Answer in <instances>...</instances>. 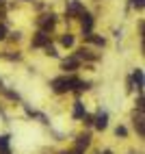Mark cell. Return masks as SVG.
Listing matches in <instances>:
<instances>
[{
  "label": "cell",
  "instance_id": "3957f363",
  "mask_svg": "<svg viewBox=\"0 0 145 154\" xmlns=\"http://www.w3.org/2000/svg\"><path fill=\"white\" fill-rule=\"evenodd\" d=\"M48 44H50V35L44 33V30H39V33L35 35V39H33V46L35 48H41V46H48Z\"/></svg>",
  "mask_w": 145,
  "mask_h": 154
},
{
  "label": "cell",
  "instance_id": "5b68a950",
  "mask_svg": "<svg viewBox=\"0 0 145 154\" xmlns=\"http://www.w3.org/2000/svg\"><path fill=\"white\" fill-rule=\"evenodd\" d=\"M93 124H95V128H98V130H104V128L108 126V115H106L104 111H100V113H98V117H95V122H93Z\"/></svg>",
  "mask_w": 145,
  "mask_h": 154
},
{
  "label": "cell",
  "instance_id": "30bf717a",
  "mask_svg": "<svg viewBox=\"0 0 145 154\" xmlns=\"http://www.w3.org/2000/svg\"><path fill=\"white\" fill-rule=\"evenodd\" d=\"M89 139H91L89 135H80V137H78V141H76V148H78V150L87 148V146H89Z\"/></svg>",
  "mask_w": 145,
  "mask_h": 154
},
{
  "label": "cell",
  "instance_id": "44dd1931",
  "mask_svg": "<svg viewBox=\"0 0 145 154\" xmlns=\"http://www.w3.org/2000/svg\"><path fill=\"white\" fill-rule=\"evenodd\" d=\"M2 154H9V152H2Z\"/></svg>",
  "mask_w": 145,
  "mask_h": 154
},
{
  "label": "cell",
  "instance_id": "52a82bcc",
  "mask_svg": "<svg viewBox=\"0 0 145 154\" xmlns=\"http://www.w3.org/2000/svg\"><path fill=\"white\" fill-rule=\"evenodd\" d=\"M134 128L139 130V135H141V137L145 135V126H143V111H139L137 115H134Z\"/></svg>",
  "mask_w": 145,
  "mask_h": 154
},
{
  "label": "cell",
  "instance_id": "9a60e30c",
  "mask_svg": "<svg viewBox=\"0 0 145 154\" xmlns=\"http://www.w3.org/2000/svg\"><path fill=\"white\" fill-rule=\"evenodd\" d=\"M46 54H50V57H56V50H54L52 46L48 44V46H46Z\"/></svg>",
  "mask_w": 145,
  "mask_h": 154
},
{
  "label": "cell",
  "instance_id": "7c38bea8",
  "mask_svg": "<svg viewBox=\"0 0 145 154\" xmlns=\"http://www.w3.org/2000/svg\"><path fill=\"white\" fill-rule=\"evenodd\" d=\"M74 117H76V119L85 117V106H82L80 102H76V104H74Z\"/></svg>",
  "mask_w": 145,
  "mask_h": 154
},
{
  "label": "cell",
  "instance_id": "d6986e66",
  "mask_svg": "<svg viewBox=\"0 0 145 154\" xmlns=\"http://www.w3.org/2000/svg\"><path fill=\"white\" fill-rule=\"evenodd\" d=\"M65 154H80V150H76V152H65Z\"/></svg>",
  "mask_w": 145,
  "mask_h": 154
},
{
  "label": "cell",
  "instance_id": "8992f818",
  "mask_svg": "<svg viewBox=\"0 0 145 154\" xmlns=\"http://www.w3.org/2000/svg\"><path fill=\"white\" fill-rule=\"evenodd\" d=\"M80 17H82V30H85V35L91 33V28H93V17H91L89 13H80Z\"/></svg>",
  "mask_w": 145,
  "mask_h": 154
},
{
  "label": "cell",
  "instance_id": "2e32d148",
  "mask_svg": "<svg viewBox=\"0 0 145 154\" xmlns=\"http://www.w3.org/2000/svg\"><path fill=\"white\" fill-rule=\"evenodd\" d=\"M5 37H7V26H5V24H0V42H2Z\"/></svg>",
  "mask_w": 145,
  "mask_h": 154
},
{
  "label": "cell",
  "instance_id": "4fadbf2b",
  "mask_svg": "<svg viewBox=\"0 0 145 154\" xmlns=\"http://www.w3.org/2000/svg\"><path fill=\"white\" fill-rule=\"evenodd\" d=\"M61 44H63L65 48H71V46H74V37H71V35H63V37H61Z\"/></svg>",
  "mask_w": 145,
  "mask_h": 154
},
{
  "label": "cell",
  "instance_id": "ba28073f",
  "mask_svg": "<svg viewBox=\"0 0 145 154\" xmlns=\"http://www.w3.org/2000/svg\"><path fill=\"white\" fill-rule=\"evenodd\" d=\"M78 65H80L78 57H71V59H65V61H63V69H69V72L78 69Z\"/></svg>",
  "mask_w": 145,
  "mask_h": 154
},
{
  "label": "cell",
  "instance_id": "ffe728a7",
  "mask_svg": "<svg viewBox=\"0 0 145 154\" xmlns=\"http://www.w3.org/2000/svg\"><path fill=\"white\" fill-rule=\"evenodd\" d=\"M104 154H113V152H110V150H106V152H104Z\"/></svg>",
  "mask_w": 145,
  "mask_h": 154
},
{
  "label": "cell",
  "instance_id": "e0dca14e",
  "mask_svg": "<svg viewBox=\"0 0 145 154\" xmlns=\"http://www.w3.org/2000/svg\"><path fill=\"white\" fill-rule=\"evenodd\" d=\"M117 135H119V137H126V128L119 126V128H117Z\"/></svg>",
  "mask_w": 145,
  "mask_h": 154
},
{
  "label": "cell",
  "instance_id": "7a4b0ae2",
  "mask_svg": "<svg viewBox=\"0 0 145 154\" xmlns=\"http://www.w3.org/2000/svg\"><path fill=\"white\" fill-rule=\"evenodd\" d=\"M54 24H56V17H54L52 13L39 17V26H41V30H44V33H50V30L54 28Z\"/></svg>",
  "mask_w": 145,
  "mask_h": 154
},
{
  "label": "cell",
  "instance_id": "ac0fdd59",
  "mask_svg": "<svg viewBox=\"0 0 145 154\" xmlns=\"http://www.w3.org/2000/svg\"><path fill=\"white\" fill-rule=\"evenodd\" d=\"M132 5L137 7V9H143V0H132Z\"/></svg>",
  "mask_w": 145,
  "mask_h": 154
},
{
  "label": "cell",
  "instance_id": "8fae6325",
  "mask_svg": "<svg viewBox=\"0 0 145 154\" xmlns=\"http://www.w3.org/2000/svg\"><path fill=\"white\" fill-rule=\"evenodd\" d=\"M85 37L89 39V42H93V44H95V46H104V44H106V42H104V37H95V35H93V33H87Z\"/></svg>",
  "mask_w": 145,
  "mask_h": 154
},
{
  "label": "cell",
  "instance_id": "6da1fadb",
  "mask_svg": "<svg viewBox=\"0 0 145 154\" xmlns=\"http://www.w3.org/2000/svg\"><path fill=\"white\" fill-rule=\"evenodd\" d=\"M76 83H78L76 76H61V78H54L52 80V89H54V94H65V91L74 89Z\"/></svg>",
  "mask_w": 145,
  "mask_h": 154
},
{
  "label": "cell",
  "instance_id": "9c48e42d",
  "mask_svg": "<svg viewBox=\"0 0 145 154\" xmlns=\"http://www.w3.org/2000/svg\"><path fill=\"white\" fill-rule=\"evenodd\" d=\"M132 80H134V85H137V89L143 91V69H134Z\"/></svg>",
  "mask_w": 145,
  "mask_h": 154
},
{
  "label": "cell",
  "instance_id": "277c9868",
  "mask_svg": "<svg viewBox=\"0 0 145 154\" xmlns=\"http://www.w3.org/2000/svg\"><path fill=\"white\" fill-rule=\"evenodd\" d=\"M80 13H85L82 5L78 2V0H69L67 2V15H80Z\"/></svg>",
  "mask_w": 145,
  "mask_h": 154
},
{
  "label": "cell",
  "instance_id": "5bb4252c",
  "mask_svg": "<svg viewBox=\"0 0 145 154\" xmlns=\"http://www.w3.org/2000/svg\"><path fill=\"white\" fill-rule=\"evenodd\" d=\"M0 150L9 152V137H0Z\"/></svg>",
  "mask_w": 145,
  "mask_h": 154
}]
</instances>
